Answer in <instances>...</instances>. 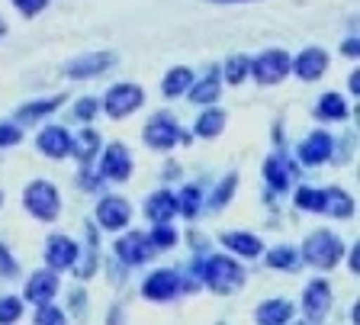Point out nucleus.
Masks as SVG:
<instances>
[{
    "instance_id": "obj_18",
    "label": "nucleus",
    "mask_w": 360,
    "mask_h": 325,
    "mask_svg": "<svg viewBox=\"0 0 360 325\" xmlns=\"http://www.w3.org/2000/svg\"><path fill=\"white\" fill-rule=\"evenodd\" d=\"M222 245L238 257H257L264 251V242L255 232H222Z\"/></svg>"
},
{
    "instance_id": "obj_33",
    "label": "nucleus",
    "mask_w": 360,
    "mask_h": 325,
    "mask_svg": "<svg viewBox=\"0 0 360 325\" xmlns=\"http://www.w3.org/2000/svg\"><path fill=\"white\" fill-rule=\"evenodd\" d=\"M248 65H251V58H248V55H232V58L225 61V81H229V84H241L248 77Z\"/></svg>"
},
{
    "instance_id": "obj_2",
    "label": "nucleus",
    "mask_w": 360,
    "mask_h": 325,
    "mask_svg": "<svg viewBox=\"0 0 360 325\" xmlns=\"http://www.w3.org/2000/svg\"><path fill=\"white\" fill-rule=\"evenodd\" d=\"M300 255H302V261L328 271V267H335L338 261H341V255H345V242H341V235L328 232V229H315L306 242H302Z\"/></svg>"
},
{
    "instance_id": "obj_4",
    "label": "nucleus",
    "mask_w": 360,
    "mask_h": 325,
    "mask_svg": "<svg viewBox=\"0 0 360 325\" xmlns=\"http://www.w3.org/2000/svg\"><path fill=\"white\" fill-rule=\"evenodd\" d=\"M142 139H145V145H148V148L167 151V148H174L177 142H187L190 136H184V129L177 126V120H174L171 113H155L148 122H145Z\"/></svg>"
},
{
    "instance_id": "obj_14",
    "label": "nucleus",
    "mask_w": 360,
    "mask_h": 325,
    "mask_svg": "<svg viewBox=\"0 0 360 325\" xmlns=\"http://www.w3.org/2000/svg\"><path fill=\"white\" fill-rule=\"evenodd\" d=\"M290 68L300 75V81H319V77L328 71V52H325V49H319V46L302 49L300 58L290 61Z\"/></svg>"
},
{
    "instance_id": "obj_3",
    "label": "nucleus",
    "mask_w": 360,
    "mask_h": 325,
    "mask_svg": "<svg viewBox=\"0 0 360 325\" xmlns=\"http://www.w3.org/2000/svg\"><path fill=\"white\" fill-rule=\"evenodd\" d=\"M22 206L36 219L52 222V219H58V212H61V193L49 181H32L30 187L22 190Z\"/></svg>"
},
{
    "instance_id": "obj_25",
    "label": "nucleus",
    "mask_w": 360,
    "mask_h": 325,
    "mask_svg": "<svg viewBox=\"0 0 360 325\" xmlns=\"http://www.w3.org/2000/svg\"><path fill=\"white\" fill-rule=\"evenodd\" d=\"M190 87H193V71L184 68V65L171 68V71H167V77L161 81V91H165L167 97H184Z\"/></svg>"
},
{
    "instance_id": "obj_20",
    "label": "nucleus",
    "mask_w": 360,
    "mask_h": 325,
    "mask_svg": "<svg viewBox=\"0 0 360 325\" xmlns=\"http://www.w3.org/2000/svg\"><path fill=\"white\" fill-rule=\"evenodd\" d=\"M174 212H177V200H174L171 190H158V193L148 197V203H145V216L151 222H167Z\"/></svg>"
},
{
    "instance_id": "obj_39",
    "label": "nucleus",
    "mask_w": 360,
    "mask_h": 325,
    "mask_svg": "<svg viewBox=\"0 0 360 325\" xmlns=\"http://www.w3.org/2000/svg\"><path fill=\"white\" fill-rule=\"evenodd\" d=\"M13 7L20 10L22 16H39L45 7H49V0H13Z\"/></svg>"
},
{
    "instance_id": "obj_36",
    "label": "nucleus",
    "mask_w": 360,
    "mask_h": 325,
    "mask_svg": "<svg viewBox=\"0 0 360 325\" xmlns=\"http://www.w3.org/2000/svg\"><path fill=\"white\" fill-rule=\"evenodd\" d=\"M36 322L39 325H61L65 322V312L52 302H39V312H36Z\"/></svg>"
},
{
    "instance_id": "obj_40",
    "label": "nucleus",
    "mask_w": 360,
    "mask_h": 325,
    "mask_svg": "<svg viewBox=\"0 0 360 325\" xmlns=\"http://www.w3.org/2000/svg\"><path fill=\"white\" fill-rule=\"evenodd\" d=\"M97 110H100V106H97V100H94V97H84V100H77V106H75V116H77V120H84V122H87V120H94V113H97Z\"/></svg>"
},
{
    "instance_id": "obj_15",
    "label": "nucleus",
    "mask_w": 360,
    "mask_h": 325,
    "mask_svg": "<svg viewBox=\"0 0 360 325\" xmlns=\"http://www.w3.org/2000/svg\"><path fill=\"white\" fill-rule=\"evenodd\" d=\"M36 148L45 158H65L71 155V132L65 126H45L36 139Z\"/></svg>"
},
{
    "instance_id": "obj_19",
    "label": "nucleus",
    "mask_w": 360,
    "mask_h": 325,
    "mask_svg": "<svg viewBox=\"0 0 360 325\" xmlns=\"http://www.w3.org/2000/svg\"><path fill=\"white\" fill-rule=\"evenodd\" d=\"M264 181L270 184V190H290L292 184V167L283 155H270L264 161Z\"/></svg>"
},
{
    "instance_id": "obj_7",
    "label": "nucleus",
    "mask_w": 360,
    "mask_h": 325,
    "mask_svg": "<svg viewBox=\"0 0 360 325\" xmlns=\"http://www.w3.org/2000/svg\"><path fill=\"white\" fill-rule=\"evenodd\" d=\"M180 287H184L180 274L171 271V267H161V271H151L148 277H145L142 296L145 300H151V302H167V300H174V296L180 293Z\"/></svg>"
},
{
    "instance_id": "obj_42",
    "label": "nucleus",
    "mask_w": 360,
    "mask_h": 325,
    "mask_svg": "<svg viewBox=\"0 0 360 325\" xmlns=\"http://www.w3.org/2000/svg\"><path fill=\"white\" fill-rule=\"evenodd\" d=\"M347 87H351V94H357V91H360V75H357V71H354V75H351V81H347Z\"/></svg>"
},
{
    "instance_id": "obj_21",
    "label": "nucleus",
    "mask_w": 360,
    "mask_h": 325,
    "mask_svg": "<svg viewBox=\"0 0 360 325\" xmlns=\"http://www.w3.org/2000/svg\"><path fill=\"white\" fill-rule=\"evenodd\" d=\"M347 103H345V97L338 91H331V94H322L319 97V103H315V116L319 120H325V122H341V120H347Z\"/></svg>"
},
{
    "instance_id": "obj_44",
    "label": "nucleus",
    "mask_w": 360,
    "mask_h": 325,
    "mask_svg": "<svg viewBox=\"0 0 360 325\" xmlns=\"http://www.w3.org/2000/svg\"><path fill=\"white\" fill-rule=\"evenodd\" d=\"M210 4H248V0H210Z\"/></svg>"
},
{
    "instance_id": "obj_16",
    "label": "nucleus",
    "mask_w": 360,
    "mask_h": 325,
    "mask_svg": "<svg viewBox=\"0 0 360 325\" xmlns=\"http://www.w3.org/2000/svg\"><path fill=\"white\" fill-rule=\"evenodd\" d=\"M26 300L30 302H49L55 293H58V271H52V267H45V271H36L30 274V280H26Z\"/></svg>"
},
{
    "instance_id": "obj_46",
    "label": "nucleus",
    "mask_w": 360,
    "mask_h": 325,
    "mask_svg": "<svg viewBox=\"0 0 360 325\" xmlns=\"http://www.w3.org/2000/svg\"><path fill=\"white\" fill-rule=\"evenodd\" d=\"M0 206H4V193H0Z\"/></svg>"
},
{
    "instance_id": "obj_30",
    "label": "nucleus",
    "mask_w": 360,
    "mask_h": 325,
    "mask_svg": "<svg viewBox=\"0 0 360 325\" xmlns=\"http://www.w3.org/2000/svg\"><path fill=\"white\" fill-rule=\"evenodd\" d=\"M174 200H177V212H184L187 219H193L196 212H200V206H202V190L190 184V187H184L180 190V197H174Z\"/></svg>"
},
{
    "instance_id": "obj_26",
    "label": "nucleus",
    "mask_w": 360,
    "mask_h": 325,
    "mask_svg": "<svg viewBox=\"0 0 360 325\" xmlns=\"http://www.w3.org/2000/svg\"><path fill=\"white\" fill-rule=\"evenodd\" d=\"M222 129H225V113L222 110H216V106H210V110H202L200 113L193 132L200 139H216V136H222Z\"/></svg>"
},
{
    "instance_id": "obj_27",
    "label": "nucleus",
    "mask_w": 360,
    "mask_h": 325,
    "mask_svg": "<svg viewBox=\"0 0 360 325\" xmlns=\"http://www.w3.org/2000/svg\"><path fill=\"white\" fill-rule=\"evenodd\" d=\"M267 267H274V271H296V267L302 265V255L296 248H290V245H277V248L267 251Z\"/></svg>"
},
{
    "instance_id": "obj_1",
    "label": "nucleus",
    "mask_w": 360,
    "mask_h": 325,
    "mask_svg": "<svg viewBox=\"0 0 360 325\" xmlns=\"http://www.w3.org/2000/svg\"><path fill=\"white\" fill-rule=\"evenodd\" d=\"M202 283L212 293H235L245 283V267L225 255H210L202 265Z\"/></svg>"
},
{
    "instance_id": "obj_41",
    "label": "nucleus",
    "mask_w": 360,
    "mask_h": 325,
    "mask_svg": "<svg viewBox=\"0 0 360 325\" xmlns=\"http://www.w3.org/2000/svg\"><path fill=\"white\" fill-rule=\"evenodd\" d=\"M341 55H347V58H357V55H360V42H357V36L345 39V46H341Z\"/></svg>"
},
{
    "instance_id": "obj_12",
    "label": "nucleus",
    "mask_w": 360,
    "mask_h": 325,
    "mask_svg": "<svg viewBox=\"0 0 360 325\" xmlns=\"http://www.w3.org/2000/svg\"><path fill=\"white\" fill-rule=\"evenodd\" d=\"M129 219H132V210H129L126 200L103 197L97 203V226L106 229V232H120V229H126Z\"/></svg>"
},
{
    "instance_id": "obj_35",
    "label": "nucleus",
    "mask_w": 360,
    "mask_h": 325,
    "mask_svg": "<svg viewBox=\"0 0 360 325\" xmlns=\"http://www.w3.org/2000/svg\"><path fill=\"white\" fill-rule=\"evenodd\" d=\"M22 316L20 296H0V322H16Z\"/></svg>"
},
{
    "instance_id": "obj_13",
    "label": "nucleus",
    "mask_w": 360,
    "mask_h": 325,
    "mask_svg": "<svg viewBox=\"0 0 360 325\" xmlns=\"http://www.w3.org/2000/svg\"><path fill=\"white\" fill-rule=\"evenodd\" d=\"M77 255H81V248H77L68 235H49V242H45V261H49L52 271H68V267H75Z\"/></svg>"
},
{
    "instance_id": "obj_10",
    "label": "nucleus",
    "mask_w": 360,
    "mask_h": 325,
    "mask_svg": "<svg viewBox=\"0 0 360 325\" xmlns=\"http://www.w3.org/2000/svg\"><path fill=\"white\" fill-rule=\"evenodd\" d=\"M302 310H306L309 322H322L331 310V283L322 277L309 280V287L302 290Z\"/></svg>"
},
{
    "instance_id": "obj_9",
    "label": "nucleus",
    "mask_w": 360,
    "mask_h": 325,
    "mask_svg": "<svg viewBox=\"0 0 360 325\" xmlns=\"http://www.w3.org/2000/svg\"><path fill=\"white\" fill-rule=\"evenodd\" d=\"M97 155H100V177H106V181H129L132 155L126 151V145L112 142L106 145V151H97Z\"/></svg>"
},
{
    "instance_id": "obj_23",
    "label": "nucleus",
    "mask_w": 360,
    "mask_h": 325,
    "mask_svg": "<svg viewBox=\"0 0 360 325\" xmlns=\"http://www.w3.org/2000/svg\"><path fill=\"white\" fill-rule=\"evenodd\" d=\"M255 319L264 322V325H283V322L292 319V302L290 300H267V302L257 306Z\"/></svg>"
},
{
    "instance_id": "obj_6",
    "label": "nucleus",
    "mask_w": 360,
    "mask_h": 325,
    "mask_svg": "<svg viewBox=\"0 0 360 325\" xmlns=\"http://www.w3.org/2000/svg\"><path fill=\"white\" fill-rule=\"evenodd\" d=\"M145 103V91L139 87V84H116V87H110L103 97V110L106 116H112V120H122V116H132L139 106Z\"/></svg>"
},
{
    "instance_id": "obj_29",
    "label": "nucleus",
    "mask_w": 360,
    "mask_h": 325,
    "mask_svg": "<svg viewBox=\"0 0 360 325\" xmlns=\"http://www.w3.org/2000/svg\"><path fill=\"white\" fill-rule=\"evenodd\" d=\"M71 151H77L81 165H87V161L100 151V136L94 132V129H81V136L71 139Z\"/></svg>"
},
{
    "instance_id": "obj_45",
    "label": "nucleus",
    "mask_w": 360,
    "mask_h": 325,
    "mask_svg": "<svg viewBox=\"0 0 360 325\" xmlns=\"http://www.w3.org/2000/svg\"><path fill=\"white\" fill-rule=\"evenodd\" d=\"M0 36H7V23H4V16H0Z\"/></svg>"
},
{
    "instance_id": "obj_43",
    "label": "nucleus",
    "mask_w": 360,
    "mask_h": 325,
    "mask_svg": "<svg viewBox=\"0 0 360 325\" xmlns=\"http://www.w3.org/2000/svg\"><path fill=\"white\" fill-rule=\"evenodd\" d=\"M357 257H360V251H357V248H351V261H347V265H351V271H357V267H360V265H357Z\"/></svg>"
},
{
    "instance_id": "obj_17",
    "label": "nucleus",
    "mask_w": 360,
    "mask_h": 325,
    "mask_svg": "<svg viewBox=\"0 0 360 325\" xmlns=\"http://www.w3.org/2000/svg\"><path fill=\"white\" fill-rule=\"evenodd\" d=\"M116 255H120V261L122 265H145L151 257V242L145 238V235H139V232H129V235H122L120 242H116Z\"/></svg>"
},
{
    "instance_id": "obj_31",
    "label": "nucleus",
    "mask_w": 360,
    "mask_h": 325,
    "mask_svg": "<svg viewBox=\"0 0 360 325\" xmlns=\"http://www.w3.org/2000/svg\"><path fill=\"white\" fill-rule=\"evenodd\" d=\"M296 206L306 212H322L325 210V190L319 187H300L296 190Z\"/></svg>"
},
{
    "instance_id": "obj_32",
    "label": "nucleus",
    "mask_w": 360,
    "mask_h": 325,
    "mask_svg": "<svg viewBox=\"0 0 360 325\" xmlns=\"http://www.w3.org/2000/svg\"><path fill=\"white\" fill-rule=\"evenodd\" d=\"M148 242H151V248H158V251L174 248V245H177V229L167 226V222H155V226H151Z\"/></svg>"
},
{
    "instance_id": "obj_38",
    "label": "nucleus",
    "mask_w": 360,
    "mask_h": 325,
    "mask_svg": "<svg viewBox=\"0 0 360 325\" xmlns=\"http://www.w3.org/2000/svg\"><path fill=\"white\" fill-rule=\"evenodd\" d=\"M16 274H20V267H16L10 248L7 245H0V277H16Z\"/></svg>"
},
{
    "instance_id": "obj_5",
    "label": "nucleus",
    "mask_w": 360,
    "mask_h": 325,
    "mask_svg": "<svg viewBox=\"0 0 360 325\" xmlns=\"http://www.w3.org/2000/svg\"><path fill=\"white\" fill-rule=\"evenodd\" d=\"M248 75L255 77L257 84H280L286 75H290V55L283 52V49H267V52H261L257 58H251V65H248Z\"/></svg>"
},
{
    "instance_id": "obj_28",
    "label": "nucleus",
    "mask_w": 360,
    "mask_h": 325,
    "mask_svg": "<svg viewBox=\"0 0 360 325\" xmlns=\"http://www.w3.org/2000/svg\"><path fill=\"white\" fill-rule=\"evenodd\" d=\"M61 100H65V97H49V100H36V103H26V106H20L16 120H20V122L42 120V116H49V113H55V110H58Z\"/></svg>"
},
{
    "instance_id": "obj_11",
    "label": "nucleus",
    "mask_w": 360,
    "mask_h": 325,
    "mask_svg": "<svg viewBox=\"0 0 360 325\" xmlns=\"http://www.w3.org/2000/svg\"><path fill=\"white\" fill-rule=\"evenodd\" d=\"M300 161L302 165H309V167H319V165H325V161L335 155V139L328 136V132H322V129H315L312 136H306L300 142Z\"/></svg>"
},
{
    "instance_id": "obj_22",
    "label": "nucleus",
    "mask_w": 360,
    "mask_h": 325,
    "mask_svg": "<svg viewBox=\"0 0 360 325\" xmlns=\"http://www.w3.org/2000/svg\"><path fill=\"white\" fill-rule=\"evenodd\" d=\"M219 91H222L219 71H216V68H210V75L202 77L200 84H193V87H190L187 94H190V103H196V106H210V103H216Z\"/></svg>"
},
{
    "instance_id": "obj_37",
    "label": "nucleus",
    "mask_w": 360,
    "mask_h": 325,
    "mask_svg": "<svg viewBox=\"0 0 360 325\" xmlns=\"http://www.w3.org/2000/svg\"><path fill=\"white\" fill-rule=\"evenodd\" d=\"M22 139L20 126H13V122H0V148H10V145H16Z\"/></svg>"
},
{
    "instance_id": "obj_8",
    "label": "nucleus",
    "mask_w": 360,
    "mask_h": 325,
    "mask_svg": "<svg viewBox=\"0 0 360 325\" xmlns=\"http://www.w3.org/2000/svg\"><path fill=\"white\" fill-rule=\"evenodd\" d=\"M112 65H116V52H87V55H81V58L68 61L65 75L71 77V81H87V77L103 75V71L112 68Z\"/></svg>"
},
{
    "instance_id": "obj_34",
    "label": "nucleus",
    "mask_w": 360,
    "mask_h": 325,
    "mask_svg": "<svg viewBox=\"0 0 360 325\" xmlns=\"http://www.w3.org/2000/svg\"><path fill=\"white\" fill-rule=\"evenodd\" d=\"M235 187H238V174H225L222 184L216 187V193L210 197V206H212V210H222V206L229 203V197L235 193Z\"/></svg>"
},
{
    "instance_id": "obj_24",
    "label": "nucleus",
    "mask_w": 360,
    "mask_h": 325,
    "mask_svg": "<svg viewBox=\"0 0 360 325\" xmlns=\"http://www.w3.org/2000/svg\"><path fill=\"white\" fill-rule=\"evenodd\" d=\"M322 212H328V216H335V219H351L354 216V197L345 193V190H338V187L325 190V210Z\"/></svg>"
}]
</instances>
